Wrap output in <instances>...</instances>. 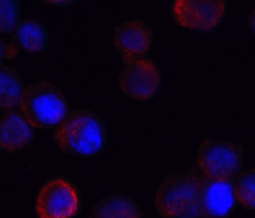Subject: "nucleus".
I'll return each instance as SVG.
<instances>
[{
	"mask_svg": "<svg viewBox=\"0 0 255 218\" xmlns=\"http://www.w3.org/2000/svg\"><path fill=\"white\" fill-rule=\"evenodd\" d=\"M52 139L64 153L95 157L108 145V125L93 111L73 109L56 126Z\"/></svg>",
	"mask_w": 255,
	"mask_h": 218,
	"instance_id": "1",
	"label": "nucleus"
},
{
	"mask_svg": "<svg viewBox=\"0 0 255 218\" xmlns=\"http://www.w3.org/2000/svg\"><path fill=\"white\" fill-rule=\"evenodd\" d=\"M204 174L197 163L183 174H171L161 183L154 204L162 218H203L200 211V189Z\"/></svg>",
	"mask_w": 255,
	"mask_h": 218,
	"instance_id": "2",
	"label": "nucleus"
},
{
	"mask_svg": "<svg viewBox=\"0 0 255 218\" xmlns=\"http://www.w3.org/2000/svg\"><path fill=\"white\" fill-rule=\"evenodd\" d=\"M20 109L36 129L55 130L69 112V102L54 83L41 81L27 85Z\"/></svg>",
	"mask_w": 255,
	"mask_h": 218,
	"instance_id": "3",
	"label": "nucleus"
},
{
	"mask_svg": "<svg viewBox=\"0 0 255 218\" xmlns=\"http://www.w3.org/2000/svg\"><path fill=\"white\" fill-rule=\"evenodd\" d=\"M37 218H76L82 212V194L67 176L45 181L35 197Z\"/></svg>",
	"mask_w": 255,
	"mask_h": 218,
	"instance_id": "4",
	"label": "nucleus"
},
{
	"mask_svg": "<svg viewBox=\"0 0 255 218\" xmlns=\"http://www.w3.org/2000/svg\"><path fill=\"white\" fill-rule=\"evenodd\" d=\"M195 163L207 178L235 180L243 171L244 147L229 140L206 138L198 148Z\"/></svg>",
	"mask_w": 255,
	"mask_h": 218,
	"instance_id": "5",
	"label": "nucleus"
},
{
	"mask_svg": "<svg viewBox=\"0 0 255 218\" xmlns=\"http://www.w3.org/2000/svg\"><path fill=\"white\" fill-rule=\"evenodd\" d=\"M226 12V0H172L170 9L177 26L199 33L216 32Z\"/></svg>",
	"mask_w": 255,
	"mask_h": 218,
	"instance_id": "6",
	"label": "nucleus"
},
{
	"mask_svg": "<svg viewBox=\"0 0 255 218\" xmlns=\"http://www.w3.org/2000/svg\"><path fill=\"white\" fill-rule=\"evenodd\" d=\"M163 86L161 70L152 59H134L124 63L119 76V87L135 101L153 100Z\"/></svg>",
	"mask_w": 255,
	"mask_h": 218,
	"instance_id": "7",
	"label": "nucleus"
},
{
	"mask_svg": "<svg viewBox=\"0 0 255 218\" xmlns=\"http://www.w3.org/2000/svg\"><path fill=\"white\" fill-rule=\"evenodd\" d=\"M235 180L211 179L204 175L200 189V211L203 218H230L238 208Z\"/></svg>",
	"mask_w": 255,
	"mask_h": 218,
	"instance_id": "8",
	"label": "nucleus"
},
{
	"mask_svg": "<svg viewBox=\"0 0 255 218\" xmlns=\"http://www.w3.org/2000/svg\"><path fill=\"white\" fill-rule=\"evenodd\" d=\"M153 29L142 19L127 20L115 28L113 42L120 54L123 63L134 59L148 58V51L153 44Z\"/></svg>",
	"mask_w": 255,
	"mask_h": 218,
	"instance_id": "9",
	"label": "nucleus"
},
{
	"mask_svg": "<svg viewBox=\"0 0 255 218\" xmlns=\"http://www.w3.org/2000/svg\"><path fill=\"white\" fill-rule=\"evenodd\" d=\"M36 139V128L22 109L1 111L0 117V149L4 153H14L29 148Z\"/></svg>",
	"mask_w": 255,
	"mask_h": 218,
	"instance_id": "10",
	"label": "nucleus"
},
{
	"mask_svg": "<svg viewBox=\"0 0 255 218\" xmlns=\"http://www.w3.org/2000/svg\"><path fill=\"white\" fill-rule=\"evenodd\" d=\"M49 41L46 24L36 18H27L18 23L9 44L17 49L24 50L31 55H36L46 51Z\"/></svg>",
	"mask_w": 255,
	"mask_h": 218,
	"instance_id": "11",
	"label": "nucleus"
},
{
	"mask_svg": "<svg viewBox=\"0 0 255 218\" xmlns=\"http://www.w3.org/2000/svg\"><path fill=\"white\" fill-rule=\"evenodd\" d=\"M88 218H143V212L129 195L113 194L97 202Z\"/></svg>",
	"mask_w": 255,
	"mask_h": 218,
	"instance_id": "12",
	"label": "nucleus"
},
{
	"mask_svg": "<svg viewBox=\"0 0 255 218\" xmlns=\"http://www.w3.org/2000/svg\"><path fill=\"white\" fill-rule=\"evenodd\" d=\"M24 82L20 79L17 69L0 64V109L1 111L18 110L22 105L24 92Z\"/></svg>",
	"mask_w": 255,
	"mask_h": 218,
	"instance_id": "13",
	"label": "nucleus"
},
{
	"mask_svg": "<svg viewBox=\"0 0 255 218\" xmlns=\"http://www.w3.org/2000/svg\"><path fill=\"white\" fill-rule=\"evenodd\" d=\"M235 194L243 208L255 211V169L243 170L235 179Z\"/></svg>",
	"mask_w": 255,
	"mask_h": 218,
	"instance_id": "14",
	"label": "nucleus"
},
{
	"mask_svg": "<svg viewBox=\"0 0 255 218\" xmlns=\"http://www.w3.org/2000/svg\"><path fill=\"white\" fill-rule=\"evenodd\" d=\"M19 0H0V33L13 35L20 22Z\"/></svg>",
	"mask_w": 255,
	"mask_h": 218,
	"instance_id": "15",
	"label": "nucleus"
},
{
	"mask_svg": "<svg viewBox=\"0 0 255 218\" xmlns=\"http://www.w3.org/2000/svg\"><path fill=\"white\" fill-rule=\"evenodd\" d=\"M18 54H19V49L10 44H5L3 40H0V61H3V59L13 60L17 58Z\"/></svg>",
	"mask_w": 255,
	"mask_h": 218,
	"instance_id": "16",
	"label": "nucleus"
},
{
	"mask_svg": "<svg viewBox=\"0 0 255 218\" xmlns=\"http://www.w3.org/2000/svg\"><path fill=\"white\" fill-rule=\"evenodd\" d=\"M41 1L45 4H47V5L65 8V6H70V5H73V4L78 3L79 0H41Z\"/></svg>",
	"mask_w": 255,
	"mask_h": 218,
	"instance_id": "17",
	"label": "nucleus"
},
{
	"mask_svg": "<svg viewBox=\"0 0 255 218\" xmlns=\"http://www.w3.org/2000/svg\"><path fill=\"white\" fill-rule=\"evenodd\" d=\"M248 19H249V28L253 32V35L255 36V8L253 10H250L249 15H248Z\"/></svg>",
	"mask_w": 255,
	"mask_h": 218,
	"instance_id": "18",
	"label": "nucleus"
}]
</instances>
